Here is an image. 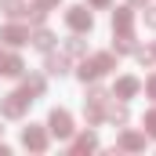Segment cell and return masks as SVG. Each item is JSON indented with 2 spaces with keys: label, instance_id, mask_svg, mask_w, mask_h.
Instances as JSON below:
<instances>
[{
  "label": "cell",
  "instance_id": "5bb4252c",
  "mask_svg": "<svg viewBox=\"0 0 156 156\" xmlns=\"http://www.w3.org/2000/svg\"><path fill=\"white\" fill-rule=\"evenodd\" d=\"M0 7H4L7 18H22V15H26V4H22V0H0Z\"/></svg>",
  "mask_w": 156,
  "mask_h": 156
},
{
  "label": "cell",
  "instance_id": "5b68a950",
  "mask_svg": "<svg viewBox=\"0 0 156 156\" xmlns=\"http://www.w3.org/2000/svg\"><path fill=\"white\" fill-rule=\"evenodd\" d=\"M66 22H69V29H76V33H87V29L94 26V18H91L87 7H69V11H66Z\"/></svg>",
  "mask_w": 156,
  "mask_h": 156
},
{
  "label": "cell",
  "instance_id": "4fadbf2b",
  "mask_svg": "<svg viewBox=\"0 0 156 156\" xmlns=\"http://www.w3.org/2000/svg\"><path fill=\"white\" fill-rule=\"evenodd\" d=\"M29 40H33V47H40V51H51V47H55V37H51L47 29H37Z\"/></svg>",
  "mask_w": 156,
  "mask_h": 156
},
{
  "label": "cell",
  "instance_id": "603a6c76",
  "mask_svg": "<svg viewBox=\"0 0 156 156\" xmlns=\"http://www.w3.org/2000/svg\"><path fill=\"white\" fill-rule=\"evenodd\" d=\"M134 4H145V0H134Z\"/></svg>",
  "mask_w": 156,
  "mask_h": 156
},
{
  "label": "cell",
  "instance_id": "6da1fadb",
  "mask_svg": "<svg viewBox=\"0 0 156 156\" xmlns=\"http://www.w3.org/2000/svg\"><path fill=\"white\" fill-rule=\"evenodd\" d=\"M113 33H116V51H134V11L131 7L113 11Z\"/></svg>",
  "mask_w": 156,
  "mask_h": 156
},
{
  "label": "cell",
  "instance_id": "30bf717a",
  "mask_svg": "<svg viewBox=\"0 0 156 156\" xmlns=\"http://www.w3.org/2000/svg\"><path fill=\"white\" fill-rule=\"evenodd\" d=\"M47 73H51V76H66V73H69V62H66L62 55H51V58H47Z\"/></svg>",
  "mask_w": 156,
  "mask_h": 156
},
{
  "label": "cell",
  "instance_id": "9c48e42d",
  "mask_svg": "<svg viewBox=\"0 0 156 156\" xmlns=\"http://www.w3.org/2000/svg\"><path fill=\"white\" fill-rule=\"evenodd\" d=\"M116 94H120V98L138 94V80H134V76H120V80H116Z\"/></svg>",
  "mask_w": 156,
  "mask_h": 156
},
{
  "label": "cell",
  "instance_id": "2e32d148",
  "mask_svg": "<svg viewBox=\"0 0 156 156\" xmlns=\"http://www.w3.org/2000/svg\"><path fill=\"white\" fill-rule=\"evenodd\" d=\"M26 87H29L33 94H40V91H44V76H29V80H26Z\"/></svg>",
  "mask_w": 156,
  "mask_h": 156
},
{
  "label": "cell",
  "instance_id": "8fae6325",
  "mask_svg": "<svg viewBox=\"0 0 156 156\" xmlns=\"http://www.w3.org/2000/svg\"><path fill=\"white\" fill-rule=\"evenodd\" d=\"M120 149H145V134H134V131L120 134Z\"/></svg>",
  "mask_w": 156,
  "mask_h": 156
},
{
  "label": "cell",
  "instance_id": "3957f363",
  "mask_svg": "<svg viewBox=\"0 0 156 156\" xmlns=\"http://www.w3.org/2000/svg\"><path fill=\"white\" fill-rule=\"evenodd\" d=\"M33 98H37V94H33L29 87H22V91L7 94V98L0 102V113H4V116H22V113H26V105H29Z\"/></svg>",
  "mask_w": 156,
  "mask_h": 156
},
{
  "label": "cell",
  "instance_id": "7402d4cb",
  "mask_svg": "<svg viewBox=\"0 0 156 156\" xmlns=\"http://www.w3.org/2000/svg\"><path fill=\"white\" fill-rule=\"evenodd\" d=\"M91 4H94V7H105V4H109V0H91Z\"/></svg>",
  "mask_w": 156,
  "mask_h": 156
},
{
  "label": "cell",
  "instance_id": "d4e9b609",
  "mask_svg": "<svg viewBox=\"0 0 156 156\" xmlns=\"http://www.w3.org/2000/svg\"><path fill=\"white\" fill-rule=\"evenodd\" d=\"M0 131H4V127H0Z\"/></svg>",
  "mask_w": 156,
  "mask_h": 156
},
{
  "label": "cell",
  "instance_id": "7a4b0ae2",
  "mask_svg": "<svg viewBox=\"0 0 156 156\" xmlns=\"http://www.w3.org/2000/svg\"><path fill=\"white\" fill-rule=\"evenodd\" d=\"M113 66H116V55H113V51H102V55H94V58H83L76 73H80V80L87 83V80H98V76H105V73H109Z\"/></svg>",
  "mask_w": 156,
  "mask_h": 156
},
{
  "label": "cell",
  "instance_id": "ba28073f",
  "mask_svg": "<svg viewBox=\"0 0 156 156\" xmlns=\"http://www.w3.org/2000/svg\"><path fill=\"white\" fill-rule=\"evenodd\" d=\"M22 69H26V66H22V58H18V55H11V51H4V47H0V73H4V76H18V73H22Z\"/></svg>",
  "mask_w": 156,
  "mask_h": 156
},
{
  "label": "cell",
  "instance_id": "e0dca14e",
  "mask_svg": "<svg viewBox=\"0 0 156 156\" xmlns=\"http://www.w3.org/2000/svg\"><path fill=\"white\" fill-rule=\"evenodd\" d=\"M66 51H69V55H83V40H69V44H66Z\"/></svg>",
  "mask_w": 156,
  "mask_h": 156
},
{
  "label": "cell",
  "instance_id": "7c38bea8",
  "mask_svg": "<svg viewBox=\"0 0 156 156\" xmlns=\"http://www.w3.org/2000/svg\"><path fill=\"white\" fill-rule=\"evenodd\" d=\"M91 149H98V138L87 131V134H80L76 142H73V153H91Z\"/></svg>",
  "mask_w": 156,
  "mask_h": 156
},
{
  "label": "cell",
  "instance_id": "ac0fdd59",
  "mask_svg": "<svg viewBox=\"0 0 156 156\" xmlns=\"http://www.w3.org/2000/svg\"><path fill=\"white\" fill-rule=\"evenodd\" d=\"M145 131L156 138V109H153V113H145Z\"/></svg>",
  "mask_w": 156,
  "mask_h": 156
},
{
  "label": "cell",
  "instance_id": "ffe728a7",
  "mask_svg": "<svg viewBox=\"0 0 156 156\" xmlns=\"http://www.w3.org/2000/svg\"><path fill=\"white\" fill-rule=\"evenodd\" d=\"M145 26H153V29H156V7H149V11H145Z\"/></svg>",
  "mask_w": 156,
  "mask_h": 156
},
{
  "label": "cell",
  "instance_id": "d6986e66",
  "mask_svg": "<svg viewBox=\"0 0 156 156\" xmlns=\"http://www.w3.org/2000/svg\"><path fill=\"white\" fill-rule=\"evenodd\" d=\"M145 91H149V98L156 102V76H149V80H145Z\"/></svg>",
  "mask_w": 156,
  "mask_h": 156
},
{
  "label": "cell",
  "instance_id": "8992f818",
  "mask_svg": "<svg viewBox=\"0 0 156 156\" xmlns=\"http://www.w3.org/2000/svg\"><path fill=\"white\" fill-rule=\"evenodd\" d=\"M22 145H26V149H33V153H44V149H47V134H44L40 127L29 123V127L22 131Z\"/></svg>",
  "mask_w": 156,
  "mask_h": 156
},
{
  "label": "cell",
  "instance_id": "9a60e30c",
  "mask_svg": "<svg viewBox=\"0 0 156 156\" xmlns=\"http://www.w3.org/2000/svg\"><path fill=\"white\" fill-rule=\"evenodd\" d=\"M102 113L113 120V123H127V105H116V102H113V105H105Z\"/></svg>",
  "mask_w": 156,
  "mask_h": 156
},
{
  "label": "cell",
  "instance_id": "cb8c5ba5",
  "mask_svg": "<svg viewBox=\"0 0 156 156\" xmlns=\"http://www.w3.org/2000/svg\"><path fill=\"white\" fill-rule=\"evenodd\" d=\"M153 55H156V44H153Z\"/></svg>",
  "mask_w": 156,
  "mask_h": 156
},
{
  "label": "cell",
  "instance_id": "277c9868",
  "mask_svg": "<svg viewBox=\"0 0 156 156\" xmlns=\"http://www.w3.org/2000/svg\"><path fill=\"white\" fill-rule=\"evenodd\" d=\"M47 123H51V134H58V138H73V116H69L66 109H55Z\"/></svg>",
  "mask_w": 156,
  "mask_h": 156
},
{
  "label": "cell",
  "instance_id": "52a82bcc",
  "mask_svg": "<svg viewBox=\"0 0 156 156\" xmlns=\"http://www.w3.org/2000/svg\"><path fill=\"white\" fill-rule=\"evenodd\" d=\"M0 40L11 44V47H22V44H29V29H22V26H4V29H0Z\"/></svg>",
  "mask_w": 156,
  "mask_h": 156
},
{
  "label": "cell",
  "instance_id": "44dd1931",
  "mask_svg": "<svg viewBox=\"0 0 156 156\" xmlns=\"http://www.w3.org/2000/svg\"><path fill=\"white\" fill-rule=\"evenodd\" d=\"M40 7H55V4H58V0H37Z\"/></svg>",
  "mask_w": 156,
  "mask_h": 156
}]
</instances>
